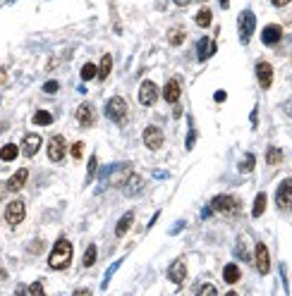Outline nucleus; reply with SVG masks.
<instances>
[{
  "instance_id": "obj_1",
  "label": "nucleus",
  "mask_w": 292,
  "mask_h": 296,
  "mask_svg": "<svg viewBox=\"0 0 292 296\" xmlns=\"http://www.w3.org/2000/svg\"><path fill=\"white\" fill-rule=\"evenodd\" d=\"M70 263H72V244L67 239H60L53 246L51 256H48V265L53 270H65Z\"/></svg>"
},
{
  "instance_id": "obj_2",
  "label": "nucleus",
  "mask_w": 292,
  "mask_h": 296,
  "mask_svg": "<svg viewBox=\"0 0 292 296\" xmlns=\"http://www.w3.org/2000/svg\"><path fill=\"white\" fill-rule=\"evenodd\" d=\"M106 115H108V120L122 124L125 117H127V103H125V98H120V96L110 98L108 103H106Z\"/></svg>"
},
{
  "instance_id": "obj_3",
  "label": "nucleus",
  "mask_w": 292,
  "mask_h": 296,
  "mask_svg": "<svg viewBox=\"0 0 292 296\" xmlns=\"http://www.w3.org/2000/svg\"><path fill=\"white\" fill-rule=\"evenodd\" d=\"M211 210L223 213V215H235L239 210V203L235 196H228V194H218L213 201H211Z\"/></svg>"
},
{
  "instance_id": "obj_4",
  "label": "nucleus",
  "mask_w": 292,
  "mask_h": 296,
  "mask_svg": "<svg viewBox=\"0 0 292 296\" xmlns=\"http://www.w3.org/2000/svg\"><path fill=\"white\" fill-rule=\"evenodd\" d=\"M24 215H27V208H24V201H10L7 208H5V220L10 222L12 227H17L19 222L24 220Z\"/></svg>"
},
{
  "instance_id": "obj_5",
  "label": "nucleus",
  "mask_w": 292,
  "mask_h": 296,
  "mask_svg": "<svg viewBox=\"0 0 292 296\" xmlns=\"http://www.w3.org/2000/svg\"><path fill=\"white\" fill-rule=\"evenodd\" d=\"M275 203L280 210H292V179H285L275 191Z\"/></svg>"
},
{
  "instance_id": "obj_6",
  "label": "nucleus",
  "mask_w": 292,
  "mask_h": 296,
  "mask_svg": "<svg viewBox=\"0 0 292 296\" xmlns=\"http://www.w3.org/2000/svg\"><path fill=\"white\" fill-rule=\"evenodd\" d=\"M254 26H256L254 12H244V15L239 17V41H242V43H249V38L254 34Z\"/></svg>"
},
{
  "instance_id": "obj_7",
  "label": "nucleus",
  "mask_w": 292,
  "mask_h": 296,
  "mask_svg": "<svg viewBox=\"0 0 292 296\" xmlns=\"http://www.w3.org/2000/svg\"><path fill=\"white\" fill-rule=\"evenodd\" d=\"M256 79H259V84H261V89H271V84H273V67L268 65V62H256Z\"/></svg>"
},
{
  "instance_id": "obj_8",
  "label": "nucleus",
  "mask_w": 292,
  "mask_h": 296,
  "mask_svg": "<svg viewBox=\"0 0 292 296\" xmlns=\"http://www.w3.org/2000/svg\"><path fill=\"white\" fill-rule=\"evenodd\" d=\"M156 98H158V86H156L153 81H144V84L139 86V103H142V105H153Z\"/></svg>"
},
{
  "instance_id": "obj_9",
  "label": "nucleus",
  "mask_w": 292,
  "mask_h": 296,
  "mask_svg": "<svg viewBox=\"0 0 292 296\" xmlns=\"http://www.w3.org/2000/svg\"><path fill=\"white\" fill-rule=\"evenodd\" d=\"M48 158L53 163H60L65 158V139L60 134L58 136H51V141H48Z\"/></svg>"
},
{
  "instance_id": "obj_10",
  "label": "nucleus",
  "mask_w": 292,
  "mask_h": 296,
  "mask_svg": "<svg viewBox=\"0 0 292 296\" xmlns=\"http://www.w3.org/2000/svg\"><path fill=\"white\" fill-rule=\"evenodd\" d=\"M144 144H146V148H151V150H158V148L163 146V131L158 129V127H146Z\"/></svg>"
},
{
  "instance_id": "obj_11",
  "label": "nucleus",
  "mask_w": 292,
  "mask_h": 296,
  "mask_svg": "<svg viewBox=\"0 0 292 296\" xmlns=\"http://www.w3.org/2000/svg\"><path fill=\"white\" fill-rule=\"evenodd\" d=\"M43 144V139L38 136V134H27L24 136V141H22V153L27 155V158H34L38 153V148Z\"/></svg>"
},
{
  "instance_id": "obj_12",
  "label": "nucleus",
  "mask_w": 292,
  "mask_h": 296,
  "mask_svg": "<svg viewBox=\"0 0 292 296\" xmlns=\"http://www.w3.org/2000/svg\"><path fill=\"white\" fill-rule=\"evenodd\" d=\"M256 270L261 275H266L271 270V258H268V248L263 244H256Z\"/></svg>"
},
{
  "instance_id": "obj_13",
  "label": "nucleus",
  "mask_w": 292,
  "mask_h": 296,
  "mask_svg": "<svg viewBox=\"0 0 292 296\" xmlns=\"http://www.w3.org/2000/svg\"><path fill=\"white\" fill-rule=\"evenodd\" d=\"M77 122H79L82 127H93L96 115H93V108L89 103H82V105L77 108Z\"/></svg>"
},
{
  "instance_id": "obj_14",
  "label": "nucleus",
  "mask_w": 292,
  "mask_h": 296,
  "mask_svg": "<svg viewBox=\"0 0 292 296\" xmlns=\"http://www.w3.org/2000/svg\"><path fill=\"white\" fill-rule=\"evenodd\" d=\"M168 279H173L175 284H182L184 279H187V265H184L182 260H175L168 268Z\"/></svg>"
},
{
  "instance_id": "obj_15",
  "label": "nucleus",
  "mask_w": 292,
  "mask_h": 296,
  "mask_svg": "<svg viewBox=\"0 0 292 296\" xmlns=\"http://www.w3.org/2000/svg\"><path fill=\"white\" fill-rule=\"evenodd\" d=\"M280 38H283V29H280L278 24H268V26L261 31V41H263L266 46H275Z\"/></svg>"
},
{
  "instance_id": "obj_16",
  "label": "nucleus",
  "mask_w": 292,
  "mask_h": 296,
  "mask_svg": "<svg viewBox=\"0 0 292 296\" xmlns=\"http://www.w3.org/2000/svg\"><path fill=\"white\" fill-rule=\"evenodd\" d=\"M180 93H182L180 91V81H177V79H170L163 89L165 103H177V100H180Z\"/></svg>"
},
{
  "instance_id": "obj_17",
  "label": "nucleus",
  "mask_w": 292,
  "mask_h": 296,
  "mask_svg": "<svg viewBox=\"0 0 292 296\" xmlns=\"http://www.w3.org/2000/svg\"><path fill=\"white\" fill-rule=\"evenodd\" d=\"M122 186H125V194H127V196H134V194H139V191L144 189V179H142L139 174H129Z\"/></svg>"
},
{
  "instance_id": "obj_18",
  "label": "nucleus",
  "mask_w": 292,
  "mask_h": 296,
  "mask_svg": "<svg viewBox=\"0 0 292 296\" xmlns=\"http://www.w3.org/2000/svg\"><path fill=\"white\" fill-rule=\"evenodd\" d=\"M199 53H197V57H199V62H204V60H208V57L216 53V43L211 41V38H201L199 41Z\"/></svg>"
},
{
  "instance_id": "obj_19",
  "label": "nucleus",
  "mask_w": 292,
  "mask_h": 296,
  "mask_svg": "<svg viewBox=\"0 0 292 296\" xmlns=\"http://www.w3.org/2000/svg\"><path fill=\"white\" fill-rule=\"evenodd\" d=\"M27 177H29V172H27V170H19V172H15V174H12V177L5 182V184H7V191H19L22 186L27 184Z\"/></svg>"
},
{
  "instance_id": "obj_20",
  "label": "nucleus",
  "mask_w": 292,
  "mask_h": 296,
  "mask_svg": "<svg viewBox=\"0 0 292 296\" xmlns=\"http://www.w3.org/2000/svg\"><path fill=\"white\" fill-rule=\"evenodd\" d=\"M132 220H134V213L129 210V213H125V215L120 218V222H117V227H115V237H125L127 229L132 227Z\"/></svg>"
},
{
  "instance_id": "obj_21",
  "label": "nucleus",
  "mask_w": 292,
  "mask_h": 296,
  "mask_svg": "<svg viewBox=\"0 0 292 296\" xmlns=\"http://www.w3.org/2000/svg\"><path fill=\"white\" fill-rule=\"evenodd\" d=\"M17 153H19V148L15 144H5V146L0 148V160L2 163H12L17 158Z\"/></svg>"
},
{
  "instance_id": "obj_22",
  "label": "nucleus",
  "mask_w": 292,
  "mask_h": 296,
  "mask_svg": "<svg viewBox=\"0 0 292 296\" xmlns=\"http://www.w3.org/2000/svg\"><path fill=\"white\" fill-rule=\"evenodd\" d=\"M223 277H225V282H228V284H235V282L239 279V268L235 265V263L225 265V268H223Z\"/></svg>"
},
{
  "instance_id": "obj_23",
  "label": "nucleus",
  "mask_w": 292,
  "mask_h": 296,
  "mask_svg": "<svg viewBox=\"0 0 292 296\" xmlns=\"http://www.w3.org/2000/svg\"><path fill=\"white\" fill-rule=\"evenodd\" d=\"M129 174H132V167H129L127 163H122V165H120V170L113 174V182H115V186H122V184H125V179H127Z\"/></svg>"
},
{
  "instance_id": "obj_24",
  "label": "nucleus",
  "mask_w": 292,
  "mask_h": 296,
  "mask_svg": "<svg viewBox=\"0 0 292 296\" xmlns=\"http://www.w3.org/2000/svg\"><path fill=\"white\" fill-rule=\"evenodd\" d=\"M110 70H113V57H110V55H103L101 65H98V72H96V76H98V79H108Z\"/></svg>"
},
{
  "instance_id": "obj_25",
  "label": "nucleus",
  "mask_w": 292,
  "mask_h": 296,
  "mask_svg": "<svg viewBox=\"0 0 292 296\" xmlns=\"http://www.w3.org/2000/svg\"><path fill=\"white\" fill-rule=\"evenodd\" d=\"M263 210H266V194H259L254 201V210H252V215L254 218H261L263 215Z\"/></svg>"
},
{
  "instance_id": "obj_26",
  "label": "nucleus",
  "mask_w": 292,
  "mask_h": 296,
  "mask_svg": "<svg viewBox=\"0 0 292 296\" xmlns=\"http://www.w3.org/2000/svg\"><path fill=\"white\" fill-rule=\"evenodd\" d=\"M53 122V115L46 110H38L34 112V124H41V127H46V124H51Z\"/></svg>"
},
{
  "instance_id": "obj_27",
  "label": "nucleus",
  "mask_w": 292,
  "mask_h": 296,
  "mask_svg": "<svg viewBox=\"0 0 292 296\" xmlns=\"http://www.w3.org/2000/svg\"><path fill=\"white\" fill-rule=\"evenodd\" d=\"M211 19H213L211 10H208V7H201L199 15H197V24H199L201 29H204V26H208V24H211Z\"/></svg>"
},
{
  "instance_id": "obj_28",
  "label": "nucleus",
  "mask_w": 292,
  "mask_h": 296,
  "mask_svg": "<svg viewBox=\"0 0 292 296\" xmlns=\"http://www.w3.org/2000/svg\"><path fill=\"white\" fill-rule=\"evenodd\" d=\"M266 160H268V165H278V163H283V150H280V148H275V146H271V148H268Z\"/></svg>"
},
{
  "instance_id": "obj_29",
  "label": "nucleus",
  "mask_w": 292,
  "mask_h": 296,
  "mask_svg": "<svg viewBox=\"0 0 292 296\" xmlns=\"http://www.w3.org/2000/svg\"><path fill=\"white\" fill-rule=\"evenodd\" d=\"M96 256H98V251H96V246H89V248H87V253H84V260H82V263H84V268H91L93 263H96Z\"/></svg>"
},
{
  "instance_id": "obj_30",
  "label": "nucleus",
  "mask_w": 292,
  "mask_h": 296,
  "mask_svg": "<svg viewBox=\"0 0 292 296\" xmlns=\"http://www.w3.org/2000/svg\"><path fill=\"white\" fill-rule=\"evenodd\" d=\"M96 72H98V67H96L93 62H87V65L82 67V79H84V81H89V79L96 76Z\"/></svg>"
},
{
  "instance_id": "obj_31",
  "label": "nucleus",
  "mask_w": 292,
  "mask_h": 296,
  "mask_svg": "<svg viewBox=\"0 0 292 296\" xmlns=\"http://www.w3.org/2000/svg\"><path fill=\"white\" fill-rule=\"evenodd\" d=\"M254 163H256V158L252 155V153H247L244 160L239 163V172H252V170H254Z\"/></svg>"
},
{
  "instance_id": "obj_32",
  "label": "nucleus",
  "mask_w": 292,
  "mask_h": 296,
  "mask_svg": "<svg viewBox=\"0 0 292 296\" xmlns=\"http://www.w3.org/2000/svg\"><path fill=\"white\" fill-rule=\"evenodd\" d=\"M182 41H184V31H182V29H175V31L170 34V43H173V46H180Z\"/></svg>"
},
{
  "instance_id": "obj_33",
  "label": "nucleus",
  "mask_w": 292,
  "mask_h": 296,
  "mask_svg": "<svg viewBox=\"0 0 292 296\" xmlns=\"http://www.w3.org/2000/svg\"><path fill=\"white\" fill-rule=\"evenodd\" d=\"M70 153H72L74 160H79L82 158V153H84V144L82 141H77V144H72V148H70Z\"/></svg>"
},
{
  "instance_id": "obj_34",
  "label": "nucleus",
  "mask_w": 292,
  "mask_h": 296,
  "mask_svg": "<svg viewBox=\"0 0 292 296\" xmlns=\"http://www.w3.org/2000/svg\"><path fill=\"white\" fill-rule=\"evenodd\" d=\"M58 89H60L58 81H46V84H43V91L46 93H58Z\"/></svg>"
},
{
  "instance_id": "obj_35",
  "label": "nucleus",
  "mask_w": 292,
  "mask_h": 296,
  "mask_svg": "<svg viewBox=\"0 0 292 296\" xmlns=\"http://www.w3.org/2000/svg\"><path fill=\"white\" fill-rule=\"evenodd\" d=\"M96 170H98V160H96V155H91V160H89V179L96 174Z\"/></svg>"
},
{
  "instance_id": "obj_36",
  "label": "nucleus",
  "mask_w": 292,
  "mask_h": 296,
  "mask_svg": "<svg viewBox=\"0 0 292 296\" xmlns=\"http://www.w3.org/2000/svg\"><path fill=\"white\" fill-rule=\"evenodd\" d=\"M27 292H29V294H43V284H41V282H34Z\"/></svg>"
},
{
  "instance_id": "obj_37",
  "label": "nucleus",
  "mask_w": 292,
  "mask_h": 296,
  "mask_svg": "<svg viewBox=\"0 0 292 296\" xmlns=\"http://www.w3.org/2000/svg\"><path fill=\"white\" fill-rule=\"evenodd\" d=\"M199 294H218V289H216L213 284H204L199 289Z\"/></svg>"
},
{
  "instance_id": "obj_38",
  "label": "nucleus",
  "mask_w": 292,
  "mask_h": 296,
  "mask_svg": "<svg viewBox=\"0 0 292 296\" xmlns=\"http://www.w3.org/2000/svg\"><path fill=\"white\" fill-rule=\"evenodd\" d=\"M271 2H273L275 7H283V5H288V2H290V0H271Z\"/></svg>"
},
{
  "instance_id": "obj_39",
  "label": "nucleus",
  "mask_w": 292,
  "mask_h": 296,
  "mask_svg": "<svg viewBox=\"0 0 292 296\" xmlns=\"http://www.w3.org/2000/svg\"><path fill=\"white\" fill-rule=\"evenodd\" d=\"M5 194H7V184H5V182H0V198H2Z\"/></svg>"
},
{
  "instance_id": "obj_40",
  "label": "nucleus",
  "mask_w": 292,
  "mask_h": 296,
  "mask_svg": "<svg viewBox=\"0 0 292 296\" xmlns=\"http://www.w3.org/2000/svg\"><path fill=\"white\" fill-rule=\"evenodd\" d=\"M189 2H192V0H175V5H180V7H187Z\"/></svg>"
},
{
  "instance_id": "obj_41",
  "label": "nucleus",
  "mask_w": 292,
  "mask_h": 296,
  "mask_svg": "<svg viewBox=\"0 0 292 296\" xmlns=\"http://www.w3.org/2000/svg\"><path fill=\"white\" fill-rule=\"evenodd\" d=\"M213 98H216V100H218V103H220V100H225V93H223V91H218V93H216V96H213Z\"/></svg>"
},
{
  "instance_id": "obj_42",
  "label": "nucleus",
  "mask_w": 292,
  "mask_h": 296,
  "mask_svg": "<svg viewBox=\"0 0 292 296\" xmlns=\"http://www.w3.org/2000/svg\"><path fill=\"white\" fill-rule=\"evenodd\" d=\"M220 5H223V7H228V5H230V0H220Z\"/></svg>"
},
{
  "instance_id": "obj_43",
  "label": "nucleus",
  "mask_w": 292,
  "mask_h": 296,
  "mask_svg": "<svg viewBox=\"0 0 292 296\" xmlns=\"http://www.w3.org/2000/svg\"><path fill=\"white\" fill-rule=\"evenodd\" d=\"M201 2H206V0H201Z\"/></svg>"
}]
</instances>
